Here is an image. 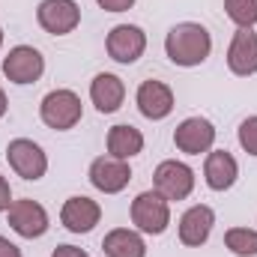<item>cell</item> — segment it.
Here are the masks:
<instances>
[{
  "instance_id": "19",
  "label": "cell",
  "mask_w": 257,
  "mask_h": 257,
  "mask_svg": "<svg viewBox=\"0 0 257 257\" xmlns=\"http://www.w3.org/2000/svg\"><path fill=\"white\" fill-rule=\"evenodd\" d=\"M141 150H144V132L141 128L128 126V123H120V126L108 128V156L128 162Z\"/></svg>"
},
{
  "instance_id": "28",
  "label": "cell",
  "mask_w": 257,
  "mask_h": 257,
  "mask_svg": "<svg viewBox=\"0 0 257 257\" xmlns=\"http://www.w3.org/2000/svg\"><path fill=\"white\" fill-rule=\"evenodd\" d=\"M0 45H3V27H0Z\"/></svg>"
},
{
  "instance_id": "6",
  "label": "cell",
  "mask_w": 257,
  "mask_h": 257,
  "mask_svg": "<svg viewBox=\"0 0 257 257\" xmlns=\"http://www.w3.org/2000/svg\"><path fill=\"white\" fill-rule=\"evenodd\" d=\"M6 215H9V227H12L18 236H24V239H39V236H45L48 227H51L45 206L36 203V200H30V197L12 200V206L6 209Z\"/></svg>"
},
{
  "instance_id": "1",
  "label": "cell",
  "mask_w": 257,
  "mask_h": 257,
  "mask_svg": "<svg viewBox=\"0 0 257 257\" xmlns=\"http://www.w3.org/2000/svg\"><path fill=\"white\" fill-rule=\"evenodd\" d=\"M209 51H212V36L197 21L174 24L165 36V54L174 66H183V69L200 66L209 57Z\"/></svg>"
},
{
  "instance_id": "27",
  "label": "cell",
  "mask_w": 257,
  "mask_h": 257,
  "mask_svg": "<svg viewBox=\"0 0 257 257\" xmlns=\"http://www.w3.org/2000/svg\"><path fill=\"white\" fill-rule=\"evenodd\" d=\"M6 108H9V102H6V93H3V87H0V120L6 117Z\"/></svg>"
},
{
  "instance_id": "7",
  "label": "cell",
  "mask_w": 257,
  "mask_h": 257,
  "mask_svg": "<svg viewBox=\"0 0 257 257\" xmlns=\"http://www.w3.org/2000/svg\"><path fill=\"white\" fill-rule=\"evenodd\" d=\"M45 72V57L33 45H15L3 57V75L12 84H36Z\"/></svg>"
},
{
  "instance_id": "5",
  "label": "cell",
  "mask_w": 257,
  "mask_h": 257,
  "mask_svg": "<svg viewBox=\"0 0 257 257\" xmlns=\"http://www.w3.org/2000/svg\"><path fill=\"white\" fill-rule=\"evenodd\" d=\"M153 189L162 194L165 200H186L194 192V171L186 162L168 159L156 168L153 174Z\"/></svg>"
},
{
  "instance_id": "3",
  "label": "cell",
  "mask_w": 257,
  "mask_h": 257,
  "mask_svg": "<svg viewBox=\"0 0 257 257\" xmlns=\"http://www.w3.org/2000/svg\"><path fill=\"white\" fill-rule=\"evenodd\" d=\"M132 224L141 233H165L171 224V200H165L162 194L156 192H141L132 200Z\"/></svg>"
},
{
  "instance_id": "12",
  "label": "cell",
  "mask_w": 257,
  "mask_h": 257,
  "mask_svg": "<svg viewBox=\"0 0 257 257\" xmlns=\"http://www.w3.org/2000/svg\"><path fill=\"white\" fill-rule=\"evenodd\" d=\"M60 221H63V227L69 233H90L102 221V206L87 194H75L63 203Z\"/></svg>"
},
{
  "instance_id": "13",
  "label": "cell",
  "mask_w": 257,
  "mask_h": 257,
  "mask_svg": "<svg viewBox=\"0 0 257 257\" xmlns=\"http://www.w3.org/2000/svg\"><path fill=\"white\" fill-rule=\"evenodd\" d=\"M135 105L147 120H165L174 111V90L165 81H144L135 93Z\"/></svg>"
},
{
  "instance_id": "8",
  "label": "cell",
  "mask_w": 257,
  "mask_h": 257,
  "mask_svg": "<svg viewBox=\"0 0 257 257\" xmlns=\"http://www.w3.org/2000/svg\"><path fill=\"white\" fill-rule=\"evenodd\" d=\"M105 48H108L111 60L128 66L144 57V51H147V33L138 24H117V27H111L108 39H105Z\"/></svg>"
},
{
  "instance_id": "4",
  "label": "cell",
  "mask_w": 257,
  "mask_h": 257,
  "mask_svg": "<svg viewBox=\"0 0 257 257\" xmlns=\"http://www.w3.org/2000/svg\"><path fill=\"white\" fill-rule=\"evenodd\" d=\"M6 162H9V168H12L21 180H27V183L42 180L45 171H48V156H45V150H42L36 141H30V138H15V141H9V147H6Z\"/></svg>"
},
{
  "instance_id": "11",
  "label": "cell",
  "mask_w": 257,
  "mask_h": 257,
  "mask_svg": "<svg viewBox=\"0 0 257 257\" xmlns=\"http://www.w3.org/2000/svg\"><path fill=\"white\" fill-rule=\"evenodd\" d=\"M174 144L186 156L209 153L212 144H215V126L206 117H186L180 126L174 128Z\"/></svg>"
},
{
  "instance_id": "26",
  "label": "cell",
  "mask_w": 257,
  "mask_h": 257,
  "mask_svg": "<svg viewBox=\"0 0 257 257\" xmlns=\"http://www.w3.org/2000/svg\"><path fill=\"white\" fill-rule=\"evenodd\" d=\"M0 257H21V248L15 242H9L6 236H0Z\"/></svg>"
},
{
  "instance_id": "10",
  "label": "cell",
  "mask_w": 257,
  "mask_h": 257,
  "mask_svg": "<svg viewBox=\"0 0 257 257\" xmlns=\"http://www.w3.org/2000/svg\"><path fill=\"white\" fill-rule=\"evenodd\" d=\"M87 177H90L93 189H99V192H105V194H120L132 183V168L123 159L99 156V159L90 162V174Z\"/></svg>"
},
{
  "instance_id": "9",
  "label": "cell",
  "mask_w": 257,
  "mask_h": 257,
  "mask_svg": "<svg viewBox=\"0 0 257 257\" xmlns=\"http://www.w3.org/2000/svg\"><path fill=\"white\" fill-rule=\"evenodd\" d=\"M36 21L45 33L66 36L81 24V6L75 0H42L36 9Z\"/></svg>"
},
{
  "instance_id": "23",
  "label": "cell",
  "mask_w": 257,
  "mask_h": 257,
  "mask_svg": "<svg viewBox=\"0 0 257 257\" xmlns=\"http://www.w3.org/2000/svg\"><path fill=\"white\" fill-rule=\"evenodd\" d=\"M105 12H126V9H132L135 6V0H96Z\"/></svg>"
},
{
  "instance_id": "25",
  "label": "cell",
  "mask_w": 257,
  "mask_h": 257,
  "mask_svg": "<svg viewBox=\"0 0 257 257\" xmlns=\"http://www.w3.org/2000/svg\"><path fill=\"white\" fill-rule=\"evenodd\" d=\"M51 257H87V251L78 248V245H57V248L51 251Z\"/></svg>"
},
{
  "instance_id": "14",
  "label": "cell",
  "mask_w": 257,
  "mask_h": 257,
  "mask_svg": "<svg viewBox=\"0 0 257 257\" xmlns=\"http://www.w3.org/2000/svg\"><path fill=\"white\" fill-rule=\"evenodd\" d=\"M227 69L239 78H248L257 72V33L254 30H245L239 27L230 39V48H227Z\"/></svg>"
},
{
  "instance_id": "16",
  "label": "cell",
  "mask_w": 257,
  "mask_h": 257,
  "mask_svg": "<svg viewBox=\"0 0 257 257\" xmlns=\"http://www.w3.org/2000/svg\"><path fill=\"white\" fill-rule=\"evenodd\" d=\"M239 177V165L236 159L227 153V150H209L206 153V162H203V180L212 192H227L233 189Z\"/></svg>"
},
{
  "instance_id": "2",
  "label": "cell",
  "mask_w": 257,
  "mask_h": 257,
  "mask_svg": "<svg viewBox=\"0 0 257 257\" xmlns=\"http://www.w3.org/2000/svg\"><path fill=\"white\" fill-rule=\"evenodd\" d=\"M81 114H84V105H81V96L75 90H51L45 93L42 105H39V117L48 128H57V132H69L81 123Z\"/></svg>"
},
{
  "instance_id": "17",
  "label": "cell",
  "mask_w": 257,
  "mask_h": 257,
  "mask_svg": "<svg viewBox=\"0 0 257 257\" xmlns=\"http://www.w3.org/2000/svg\"><path fill=\"white\" fill-rule=\"evenodd\" d=\"M212 224H215V212L209 206H203V203L189 206L180 218V242L189 245V248H200L209 239Z\"/></svg>"
},
{
  "instance_id": "15",
  "label": "cell",
  "mask_w": 257,
  "mask_h": 257,
  "mask_svg": "<svg viewBox=\"0 0 257 257\" xmlns=\"http://www.w3.org/2000/svg\"><path fill=\"white\" fill-rule=\"evenodd\" d=\"M126 99V84L120 75H111V72H99L93 81H90V102L96 105L99 114H114L120 111Z\"/></svg>"
},
{
  "instance_id": "22",
  "label": "cell",
  "mask_w": 257,
  "mask_h": 257,
  "mask_svg": "<svg viewBox=\"0 0 257 257\" xmlns=\"http://www.w3.org/2000/svg\"><path fill=\"white\" fill-rule=\"evenodd\" d=\"M236 138H239V147H242L248 156H257V117L242 120V123H239V132H236Z\"/></svg>"
},
{
  "instance_id": "20",
  "label": "cell",
  "mask_w": 257,
  "mask_h": 257,
  "mask_svg": "<svg viewBox=\"0 0 257 257\" xmlns=\"http://www.w3.org/2000/svg\"><path fill=\"white\" fill-rule=\"evenodd\" d=\"M224 245L236 257H257V230H251V227H230L224 233Z\"/></svg>"
},
{
  "instance_id": "24",
  "label": "cell",
  "mask_w": 257,
  "mask_h": 257,
  "mask_svg": "<svg viewBox=\"0 0 257 257\" xmlns=\"http://www.w3.org/2000/svg\"><path fill=\"white\" fill-rule=\"evenodd\" d=\"M9 206H12V189H9L6 177L0 174V212H6Z\"/></svg>"
},
{
  "instance_id": "21",
  "label": "cell",
  "mask_w": 257,
  "mask_h": 257,
  "mask_svg": "<svg viewBox=\"0 0 257 257\" xmlns=\"http://www.w3.org/2000/svg\"><path fill=\"white\" fill-rule=\"evenodd\" d=\"M224 12L236 27L251 30L257 24V0H224Z\"/></svg>"
},
{
  "instance_id": "18",
  "label": "cell",
  "mask_w": 257,
  "mask_h": 257,
  "mask_svg": "<svg viewBox=\"0 0 257 257\" xmlns=\"http://www.w3.org/2000/svg\"><path fill=\"white\" fill-rule=\"evenodd\" d=\"M102 251H105V257H147V242L138 230L114 227L102 239Z\"/></svg>"
}]
</instances>
